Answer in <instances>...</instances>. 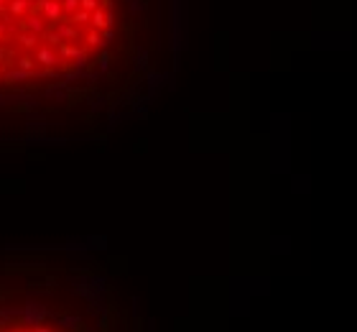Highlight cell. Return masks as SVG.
Segmentation results:
<instances>
[{"instance_id": "obj_19", "label": "cell", "mask_w": 357, "mask_h": 332, "mask_svg": "<svg viewBox=\"0 0 357 332\" xmlns=\"http://www.w3.org/2000/svg\"><path fill=\"white\" fill-rule=\"evenodd\" d=\"M74 332H89L84 322H74Z\"/></svg>"}, {"instance_id": "obj_3", "label": "cell", "mask_w": 357, "mask_h": 332, "mask_svg": "<svg viewBox=\"0 0 357 332\" xmlns=\"http://www.w3.org/2000/svg\"><path fill=\"white\" fill-rule=\"evenodd\" d=\"M21 31H31L36 36H41L43 31H49L46 21H43V16H38V13H28L26 18H21Z\"/></svg>"}, {"instance_id": "obj_4", "label": "cell", "mask_w": 357, "mask_h": 332, "mask_svg": "<svg viewBox=\"0 0 357 332\" xmlns=\"http://www.w3.org/2000/svg\"><path fill=\"white\" fill-rule=\"evenodd\" d=\"M31 8H34V0H8V13L13 21L26 18L31 13Z\"/></svg>"}, {"instance_id": "obj_16", "label": "cell", "mask_w": 357, "mask_h": 332, "mask_svg": "<svg viewBox=\"0 0 357 332\" xmlns=\"http://www.w3.org/2000/svg\"><path fill=\"white\" fill-rule=\"evenodd\" d=\"M10 110H13V113H31L34 105H31V102H18V105H13Z\"/></svg>"}, {"instance_id": "obj_15", "label": "cell", "mask_w": 357, "mask_h": 332, "mask_svg": "<svg viewBox=\"0 0 357 332\" xmlns=\"http://www.w3.org/2000/svg\"><path fill=\"white\" fill-rule=\"evenodd\" d=\"M110 62H112V56H110L107 51H102V54L97 56V67H100V69H107V64H110Z\"/></svg>"}, {"instance_id": "obj_2", "label": "cell", "mask_w": 357, "mask_h": 332, "mask_svg": "<svg viewBox=\"0 0 357 332\" xmlns=\"http://www.w3.org/2000/svg\"><path fill=\"white\" fill-rule=\"evenodd\" d=\"M36 62L41 64V69H54V67H62L64 59H59V54L51 46H38L36 49Z\"/></svg>"}, {"instance_id": "obj_12", "label": "cell", "mask_w": 357, "mask_h": 332, "mask_svg": "<svg viewBox=\"0 0 357 332\" xmlns=\"http://www.w3.org/2000/svg\"><path fill=\"white\" fill-rule=\"evenodd\" d=\"M87 46H102V36L97 34V28L87 34Z\"/></svg>"}, {"instance_id": "obj_10", "label": "cell", "mask_w": 357, "mask_h": 332, "mask_svg": "<svg viewBox=\"0 0 357 332\" xmlns=\"http://www.w3.org/2000/svg\"><path fill=\"white\" fill-rule=\"evenodd\" d=\"M84 89H69V97H67V105H69V108H71V105H77L79 100H84Z\"/></svg>"}, {"instance_id": "obj_11", "label": "cell", "mask_w": 357, "mask_h": 332, "mask_svg": "<svg viewBox=\"0 0 357 332\" xmlns=\"http://www.w3.org/2000/svg\"><path fill=\"white\" fill-rule=\"evenodd\" d=\"M62 8H64V16H71V13L79 10V0H62Z\"/></svg>"}, {"instance_id": "obj_20", "label": "cell", "mask_w": 357, "mask_h": 332, "mask_svg": "<svg viewBox=\"0 0 357 332\" xmlns=\"http://www.w3.org/2000/svg\"><path fill=\"white\" fill-rule=\"evenodd\" d=\"M3 39H5V26L0 23V41H3Z\"/></svg>"}, {"instance_id": "obj_6", "label": "cell", "mask_w": 357, "mask_h": 332, "mask_svg": "<svg viewBox=\"0 0 357 332\" xmlns=\"http://www.w3.org/2000/svg\"><path fill=\"white\" fill-rule=\"evenodd\" d=\"M31 77H38V72H26V69H5L3 72V80L5 84H16V82H26V80H31Z\"/></svg>"}, {"instance_id": "obj_17", "label": "cell", "mask_w": 357, "mask_h": 332, "mask_svg": "<svg viewBox=\"0 0 357 332\" xmlns=\"http://www.w3.org/2000/svg\"><path fill=\"white\" fill-rule=\"evenodd\" d=\"M13 294H16L13 289H8V286H0V304H5L8 299H13Z\"/></svg>"}, {"instance_id": "obj_14", "label": "cell", "mask_w": 357, "mask_h": 332, "mask_svg": "<svg viewBox=\"0 0 357 332\" xmlns=\"http://www.w3.org/2000/svg\"><path fill=\"white\" fill-rule=\"evenodd\" d=\"M0 64H3V67L13 64V51L10 49H0Z\"/></svg>"}, {"instance_id": "obj_5", "label": "cell", "mask_w": 357, "mask_h": 332, "mask_svg": "<svg viewBox=\"0 0 357 332\" xmlns=\"http://www.w3.org/2000/svg\"><path fill=\"white\" fill-rule=\"evenodd\" d=\"M54 31L59 34V39H62V41H69V43H77L82 39V31L77 26H71V23H56Z\"/></svg>"}, {"instance_id": "obj_18", "label": "cell", "mask_w": 357, "mask_h": 332, "mask_svg": "<svg viewBox=\"0 0 357 332\" xmlns=\"http://www.w3.org/2000/svg\"><path fill=\"white\" fill-rule=\"evenodd\" d=\"M10 320H13V317H0V332H5L10 327Z\"/></svg>"}, {"instance_id": "obj_22", "label": "cell", "mask_w": 357, "mask_h": 332, "mask_svg": "<svg viewBox=\"0 0 357 332\" xmlns=\"http://www.w3.org/2000/svg\"><path fill=\"white\" fill-rule=\"evenodd\" d=\"M8 5V0H0V8H5Z\"/></svg>"}, {"instance_id": "obj_9", "label": "cell", "mask_w": 357, "mask_h": 332, "mask_svg": "<svg viewBox=\"0 0 357 332\" xmlns=\"http://www.w3.org/2000/svg\"><path fill=\"white\" fill-rule=\"evenodd\" d=\"M16 64H18V69H26V72H36V62L28 54H23L21 59H16Z\"/></svg>"}, {"instance_id": "obj_21", "label": "cell", "mask_w": 357, "mask_h": 332, "mask_svg": "<svg viewBox=\"0 0 357 332\" xmlns=\"http://www.w3.org/2000/svg\"><path fill=\"white\" fill-rule=\"evenodd\" d=\"M36 332H51V330H49V327H41V325H38V327H36Z\"/></svg>"}, {"instance_id": "obj_8", "label": "cell", "mask_w": 357, "mask_h": 332, "mask_svg": "<svg viewBox=\"0 0 357 332\" xmlns=\"http://www.w3.org/2000/svg\"><path fill=\"white\" fill-rule=\"evenodd\" d=\"M38 39H41V36H36V34H31V31H21V36H18V41H21L23 49H34Z\"/></svg>"}, {"instance_id": "obj_7", "label": "cell", "mask_w": 357, "mask_h": 332, "mask_svg": "<svg viewBox=\"0 0 357 332\" xmlns=\"http://www.w3.org/2000/svg\"><path fill=\"white\" fill-rule=\"evenodd\" d=\"M28 286H31V289H36V291H46V294H51V291L56 289V279L49 276V279H43V281H31Z\"/></svg>"}, {"instance_id": "obj_1", "label": "cell", "mask_w": 357, "mask_h": 332, "mask_svg": "<svg viewBox=\"0 0 357 332\" xmlns=\"http://www.w3.org/2000/svg\"><path fill=\"white\" fill-rule=\"evenodd\" d=\"M5 274H21V276H46L49 266L46 263H5L0 266Z\"/></svg>"}, {"instance_id": "obj_13", "label": "cell", "mask_w": 357, "mask_h": 332, "mask_svg": "<svg viewBox=\"0 0 357 332\" xmlns=\"http://www.w3.org/2000/svg\"><path fill=\"white\" fill-rule=\"evenodd\" d=\"M79 8L82 10H89V13H95L100 8V0H79Z\"/></svg>"}]
</instances>
